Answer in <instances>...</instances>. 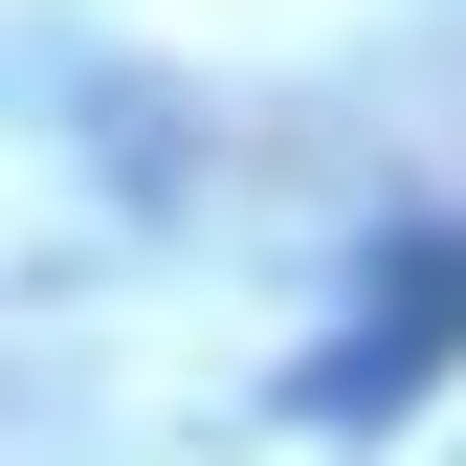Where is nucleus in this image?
<instances>
[{"label": "nucleus", "instance_id": "1", "mask_svg": "<svg viewBox=\"0 0 466 466\" xmlns=\"http://www.w3.org/2000/svg\"><path fill=\"white\" fill-rule=\"evenodd\" d=\"M444 333H466V245H400V267H378V311L311 356V422H400V400L444 378Z\"/></svg>", "mask_w": 466, "mask_h": 466}]
</instances>
